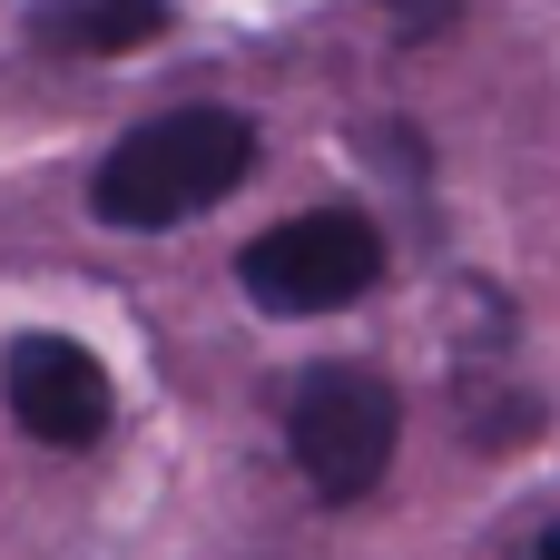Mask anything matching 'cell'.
<instances>
[{
	"instance_id": "5",
	"label": "cell",
	"mask_w": 560,
	"mask_h": 560,
	"mask_svg": "<svg viewBox=\"0 0 560 560\" xmlns=\"http://www.w3.org/2000/svg\"><path fill=\"white\" fill-rule=\"evenodd\" d=\"M167 30V0H30V39L59 59H118Z\"/></svg>"
},
{
	"instance_id": "1",
	"label": "cell",
	"mask_w": 560,
	"mask_h": 560,
	"mask_svg": "<svg viewBox=\"0 0 560 560\" xmlns=\"http://www.w3.org/2000/svg\"><path fill=\"white\" fill-rule=\"evenodd\" d=\"M256 177V128L236 118V108H158V118H138L108 158H98V177H89V207L108 217V226H177V217H197V207H217V197H236Z\"/></svg>"
},
{
	"instance_id": "2",
	"label": "cell",
	"mask_w": 560,
	"mask_h": 560,
	"mask_svg": "<svg viewBox=\"0 0 560 560\" xmlns=\"http://www.w3.org/2000/svg\"><path fill=\"white\" fill-rule=\"evenodd\" d=\"M394 433H404V404L374 364H315L285 394V443H295V472L315 482V502H364L394 472Z\"/></svg>"
},
{
	"instance_id": "6",
	"label": "cell",
	"mask_w": 560,
	"mask_h": 560,
	"mask_svg": "<svg viewBox=\"0 0 560 560\" xmlns=\"http://www.w3.org/2000/svg\"><path fill=\"white\" fill-rule=\"evenodd\" d=\"M532 560H560V532H551V541H541V551H532Z\"/></svg>"
},
{
	"instance_id": "3",
	"label": "cell",
	"mask_w": 560,
	"mask_h": 560,
	"mask_svg": "<svg viewBox=\"0 0 560 560\" xmlns=\"http://www.w3.org/2000/svg\"><path fill=\"white\" fill-rule=\"evenodd\" d=\"M374 276H384V226L354 207H305V217L246 236V256H236V285L266 315H335V305L374 295Z\"/></svg>"
},
{
	"instance_id": "4",
	"label": "cell",
	"mask_w": 560,
	"mask_h": 560,
	"mask_svg": "<svg viewBox=\"0 0 560 560\" xmlns=\"http://www.w3.org/2000/svg\"><path fill=\"white\" fill-rule=\"evenodd\" d=\"M0 384H10L20 433H30V443H49V453H79V443H98V433H108V374H98V354H89V345H69V335H20Z\"/></svg>"
}]
</instances>
